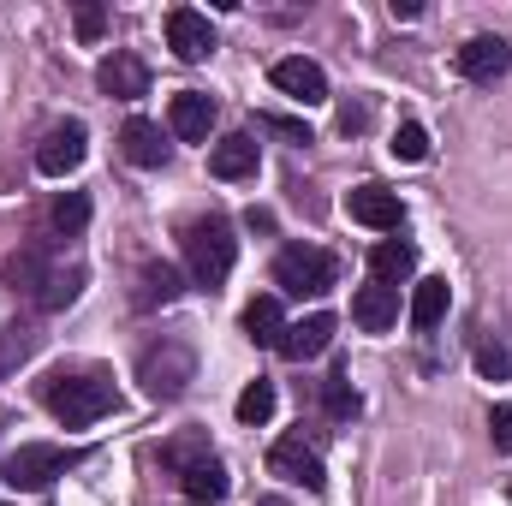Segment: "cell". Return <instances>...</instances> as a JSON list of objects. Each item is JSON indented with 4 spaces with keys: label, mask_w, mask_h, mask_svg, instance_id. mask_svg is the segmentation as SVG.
<instances>
[{
    "label": "cell",
    "mask_w": 512,
    "mask_h": 506,
    "mask_svg": "<svg viewBox=\"0 0 512 506\" xmlns=\"http://www.w3.org/2000/svg\"><path fill=\"white\" fill-rule=\"evenodd\" d=\"M179 245H185V262H191V280L209 286V292H215V286L233 274V262H239V239H233V227H227L221 215H197Z\"/></svg>",
    "instance_id": "1"
},
{
    "label": "cell",
    "mask_w": 512,
    "mask_h": 506,
    "mask_svg": "<svg viewBox=\"0 0 512 506\" xmlns=\"http://www.w3.org/2000/svg\"><path fill=\"white\" fill-rule=\"evenodd\" d=\"M42 399H48V411H54L66 429H90L96 417L114 411V381H102V376H54L48 387H42Z\"/></svg>",
    "instance_id": "2"
},
{
    "label": "cell",
    "mask_w": 512,
    "mask_h": 506,
    "mask_svg": "<svg viewBox=\"0 0 512 506\" xmlns=\"http://www.w3.org/2000/svg\"><path fill=\"white\" fill-rule=\"evenodd\" d=\"M137 381H143L149 399H179V393L197 381V352H191L185 340H155V346H143V358H137Z\"/></svg>",
    "instance_id": "3"
},
{
    "label": "cell",
    "mask_w": 512,
    "mask_h": 506,
    "mask_svg": "<svg viewBox=\"0 0 512 506\" xmlns=\"http://www.w3.org/2000/svg\"><path fill=\"white\" fill-rule=\"evenodd\" d=\"M334 280H340V262L316 245H286L274 256V286L292 298H322V292H334Z\"/></svg>",
    "instance_id": "4"
},
{
    "label": "cell",
    "mask_w": 512,
    "mask_h": 506,
    "mask_svg": "<svg viewBox=\"0 0 512 506\" xmlns=\"http://www.w3.org/2000/svg\"><path fill=\"white\" fill-rule=\"evenodd\" d=\"M78 459H84V453H72V447H54V441H24V447L0 465V477H6L12 489H48V483H54V477H66Z\"/></svg>",
    "instance_id": "5"
},
{
    "label": "cell",
    "mask_w": 512,
    "mask_h": 506,
    "mask_svg": "<svg viewBox=\"0 0 512 506\" xmlns=\"http://www.w3.org/2000/svg\"><path fill=\"white\" fill-rule=\"evenodd\" d=\"M268 471L286 477V483H298L304 495H322V489H328V471H322L316 447H304V435H280V441L268 447Z\"/></svg>",
    "instance_id": "6"
},
{
    "label": "cell",
    "mask_w": 512,
    "mask_h": 506,
    "mask_svg": "<svg viewBox=\"0 0 512 506\" xmlns=\"http://www.w3.org/2000/svg\"><path fill=\"white\" fill-rule=\"evenodd\" d=\"M84 155H90V131H84V120H66V126H54L36 143V173L66 179V173L84 167Z\"/></svg>",
    "instance_id": "7"
},
{
    "label": "cell",
    "mask_w": 512,
    "mask_h": 506,
    "mask_svg": "<svg viewBox=\"0 0 512 506\" xmlns=\"http://www.w3.org/2000/svg\"><path fill=\"white\" fill-rule=\"evenodd\" d=\"M346 215H352L358 227H370V233H399L405 203H399V191H387V185H352V191H346Z\"/></svg>",
    "instance_id": "8"
},
{
    "label": "cell",
    "mask_w": 512,
    "mask_h": 506,
    "mask_svg": "<svg viewBox=\"0 0 512 506\" xmlns=\"http://www.w3.org/2000/svg\"><path fill=\"white\" fill-rule=\"evenodd\" d=\"M274 90L280 96H292L298 108H316V102H328V72L316 66V60H304V54H292V60H274Z\"/></svg>",
    "instance_id": "9"
},
{
    "label": "cell",
    "mask_w": 512,
    "mask_h": 506,
    "mask_svg": "<svg viewBox=\"0 0 512 506\" xmlns=\"http://www.w3.org/2000/svg\"><path fill=\"white\" fill-rule=\"evenodd\" d=\"M328 340H334V316H328V310H310V316L286 322V334L274 340V352H280V358H292V364H310V358H322V352H328Z\"/></svg>",
    "instance_id": "10"
},
{
    "label": "cell",
    "mask_w": 512,
    "mask_h": 506,
    "mask_svg": "<svg viewBox=\"0 0 512 506\" xmlns=\"http://www.w3.org/2000/svg\"><path fill=\"white\" fill-rule=\"evenodd\" d=\"M167 48H173L185 66L209 60V54H215V30H209V18L191 12V6H173V12H167Z\"/></svg>",
    "instance_id": "11"
},
{
    "label": "cell",
    "mask_w": 512,
    "mask_h": 506,
    "mask_svg": "<svg viewBox=\"0 0 512 506\" xmlns=\"http://www.w3.org/2000/svg\"><path fill=\"white\" fill-rule=\"evenodd\" d=\"M453 66H459L465 84H495V78L512 66V48L501 42V36H471V42L453 54Z\"/></svg>",
    "instance_id": "12"
},
{
    "label": "cell",
    "mask_w": 512,
    "mask_h": 506,
    "mask_svg": "<svg viewBox=\"0 0 512 506\" xmlns=\"http://www.w3.org/2000/svg\"><path fill=\"white\" fill-rule=\"evenodd\" d=\"M167 126L179 143H209V126H215V96L203 90H179L173 108H167Z\"/></svg>",
    "instance_id": "13"
},
{
    "label": "cell",
    "mask_w": 512,
    "mask_h": 506,
    "mask_svg": "<svg viewBox=\"0 0 512 506\" xmlns=\"http://www.w3.org/2000/svg\"><path fill=\"white\" fill-rule=\"evenodd\" d=\"M96 84H102V96H120V102H137L143 90H149V66L126 54V48H114L102 66H96Z\"/></svg>",
    "instance_id": "14"
},
{
    "label": "cell",
    "mask_w": 512,
    "mask_h": 506,
    "mask_svg": "<svg viewBox=\"0 0 512 506\" xmlns=\"http://www.w3.org/2000/svg\"><path fill=\"white\" fill-rule=\"evenodd\" d=\"M352 322H358L364 334H387V328L399 322V292L382 286V280L358 286V292H352Z\"/></svg>",
    "instance_id": "15"
},
{
    "label": "cell",
    "mask_w": 512,
    "mask_h": 506,
    "mask_svg": "<svg viewBox=\"0 0 512 506\" xmlns=\"http://www.w3.org/2000/svg\"><path fill=\"white\" fill-rule=\"evenodd\" d=\"M209 173H215V179H251L256 173V137L251 131L221 137V143L209 149Z\"/></svg>",
    "instance_id": "16"
},
{
    "label": "cell",
    "mask_w": 512,
    "mask_h": 506,
    "mask_svg": "<svg viewBox=\"0 0 512 506\" xmlns=\"http://www.w3.org/2000/svg\"><path fill=\"white\" fill-rule=\"evenodd\" d=\"M185 501H197V506H215V501H227V465L215 459V453H203V459H191L185 471Z\"/></svg>",
    "instance_id": "17"
},
{
    "label": "cell",
    "mask_w": 512,
    "mask_h": 506,
    "mask_svg": "<svg viewBox=\"0 0 512 506\" xmlns=\"http://www.w3.org/2000/svg\"><path fill=\"white\" fill-rule=\"evenodd\" d=\"M447 304H453V286L441 280V274H429V280H417L411 286V328H441V316H447Z\"/></svg>",
    "instance_id": "18"
},
{
    "label": "cell",
    "mask_w": 512,
    "mask_h": 506,
    "mask_svg": "<svg viewBox=\"0 0 512 506\" xmlns=\"http://www.w3.org/2000/svg\"><path fill=\"white\" fill-rule=\"evenodd\" d=\"M120 143H126V161H131V167H161V161H167V137H161V126H155V120H126Z\"/></svg>",
    "instance_id": "19"
},
{
    "label": "cell",
    "mask_w": 512,
    "mask_h": 506,
    "mask_svg": "<svg viewBox=\"0 0 512 506\" xmlns=\"http://www.w3.org/2000/svg\"><path fill=\"white\" fill-rule=\"evenodd\" d=\"M411 268H417V245H405V239H382V245L370 251V274H376L382 286H399Z\"/></svg>",
    "instance_id": "20"
},
{
    "label": "cell",
    "mask_w": 512,
    "mask_h": 506,
    "mask_svg": "<svg viewBox=\"0 0 512 506\" xmlns=\"http://www.w3.org/2000/svg\"><path fill=\"white\" fill-rule=\"evenodd\" d=\"M245 334H251L256 346H274V340L286 334V316H280V298H251V304H245Z\"/></svg>",
    "instance_id": "21"
},
{
    "label": "cell",
    "mask_w": 512,
    "mask_h": 506,
    "mask_svg": "<svg viewBox=\"0 0 512 506\" xmlns=\"http://www.w3.org/2000/svg\"><path fill=\"white\" fill-rule=\"evenodd\" d=\"M6 280H12L18 292H36V298H42V286H48V268H42V251H36V245L12 251V256H6Z\"/></svg>",
    "instance_id": "22"
},
{
    "label": "cell",
    "mask_w": 512,
    "mask_h": 506,
    "mask_svg": "<svg viewBox=\"0 0 512 506\" xmlns=\"http://www.w3.org/2000/svg\"><path fill=\"white\" fill-rule=\"evenodd\" d=\"M48 221H54V233H60V239H78V233L90 227V197H84V191H60Z\"/></svg>",
    "instance_id": "23"
},
{
    "label": "cell",
    "mask_w": 512,
    "mask_h": 506,
    "mask_svg": "<svg viewBox=\"0 0 512 506\" xmlns=\"http://www.w3.org/2000/svg\"><path fill=\"white\" fill-rule=\"evenodd\" d=\"M173 298H179V268L149 262V268H143V292H137V304L149 310V304H173Z\"/></svg>",
    "instance_id": "24"
},
{
    "label": "cell",
    "mask_w": 512,
    "mask_h": 506,
    "mask_svg": "<svg viewBox=\"0 0 512 506\" xmlns=\"http://www.w3.org/2000/svg\"><path fill=\"white\" fill-rule=\"evenodd\" d=\"M233 411H239V423H268V417H274V381H262L256 376L251 387H245V393H239V405H233Z\"/></svg>",
    "instance_id": "25"
},
{
    "label": "cell",
    "mask_w": 512,
    "mask_h": 506,
    "mask_svg": "<svg viewBox=\"0 0 512 506\" xmlns=\"http://www.w3.org/2000/svg\"><path fill=\"white\" fill-rule=\"evenodd\" d=\"M322 393H328V417H340V423H352V417L364 411V399H358V387H352L346 376H328V387H322Z\"/></svg>",
    "instance_id": "26"
},
{
    "label": "cell",
    "mask_w": 512,
    "mask_h": 506,
    "mask_svg": "<svg viewBox=\"0 0 512 506\" xmlns=\"http://www.w3.org/2000/svg\"><path fill=\"white\" fill-rule=\"evenodd\" d=\"M78 286H84V274H78V268H72V274H48V286H42V298H36V304H42V310H66V304L78 298Z\"/></svg>",
    "instance_id": "27"
},
{
    "label": "cell",
    "mask_w": 512,
    "mask_h": 506,
    "mask_svg": "<svg viewBox=\"0 0 512 506\" xmlns=\"http://www.w3.org/2000/svg\"><path fill=\"white\" fill-rule=\"evenodd\" d=\"M393 155L399 161H429V131L417 126V120H405V126L393 131Z\"/></svg>",
    "instance_id": "28"
},
{
    "label": "cell",
    "mask_w": 512,
    "mask_h": 506,
    "mask_svg": "<svg viewBox=\"0 0 512 506\" xmlns=\"http://www.w3.org/2000/svg\"><path fill=\"white\" fill-rule=\"evenodd\" d=\"M477 370H483L489 381H507L512 376V352L501 346V340H483V346H477Z\"/></svg>",
    "instance_id": "29"
},
{
    "label": "cell",
    "mask_w": 512,
    "mask_h": 506,
    "mask_svg": "<svg viewBox=\"0 0 512 506\" xmlns=\"http://www.w3.org/2000/svg\"><path fill=\"white\" fill-rule=\"evenodd\" d=\"M209 453V441H197V435H179V441H167V465H191V459H203Z\"/></svg>",
    "instance_id": "30"
},
{
    "label": "cell",
    "mask_w": 512,
    "mask_h": 506,
    "mask_svg": "<svg viewBox=\"0 0 512 506\" xmlns=\"http://www.w3.org/2000/svg\"><path fill=\"white\" fill-rule=\"evenodd\" d=\"M489 435H495L501 453H512V405H495V411H489Z\"/></svg>",
    "instance_id": "31"
},
{
    "label": "cell",
    "mask_w": 512,
    "mask_h": 506,
    "mask_svg": "<svg viewBox=\"0 0 512 506\" xmlns=\"http://www.w3.org/2000/svg\"><path fill=\"white\" fill-rule=\"evenodd\" d=\"M102 24H108V12H102V6H78V36H84V42H96V36H102Z\"/></svg>",
    "instance_id": "32"
},
{
    "label": "cell",
    "mask_w": 512,
    "mask_h": 506,
    "mask_svg": "<svg viewBox=\"0 0 512 506\" xmlns=\"http://www.w3.org/2000/svg\"><path fill=\"white\" fill-rule=\"evenodd\" d=\"M262 126H268V131H280V137H292V143H310V126H304V120H286V114H268Z\"/></svg>",
    "instance_id": "33"
},
{
    "label": "cell",
    "mask_w": 512,
    "mask_h": 506,
    "mask_svg": "<svg viewBox=\"0 0 512 506\" xmlns=\"http://www.w3.org/2000/svg\"><path fill=\"white\" fill-rule=\"evenodd\" d=\"M256 506H286V501H280V495H268V501H256Z\"/></svg>",
    "instance_id": "34"
},
{
    "label": "cell",
    "mask_w": 512,
    "mask_h": 506,
    "mask_svg": "<svg viewBox=\"0 0 512 506\" xmlns=\"http://www.w3.org/2000/svg\"><path fill=\"white\" fill-rule=\"evenodd\" d=\"M507 495H512V489H507Z\"/></svg>",
    "instance_id": "35"
}]
</instances>
